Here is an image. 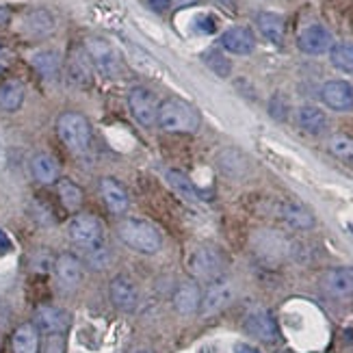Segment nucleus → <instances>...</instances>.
<instances>
[{
	"instance_id": "18",
	"label": "nucleus",
	"mask_w": 353,
	"mask_h": 353,
	"mask_svg": "<svg viewBox=\"0 0 353 353\" xmlns=\"http://www.w3.org/2000/svg\"><path fill=\"white\" fill-rule=\"evenodd\" d=\"M278 214H280V219L290 225V228H295V230H310L314 228V214L305 208L301 202H293V199H288V202H282L280 208H278Z\"/></svg>"
},
{
	"instance_id": "1",
	"label": "nucleus",
	"mask_w": 353,
	"mask_h": 353,
	"mask_svg": "<svg viewBox=\"0 0 353 353\" xmlns=\"http://www.w3.org/2000/svg\"><path fill=\"white\" fill-rule=\"evenodd\" d=\"M157 124L165 132L178 134H193L202 126V115L193 104L184 102L180 98H170L159 104Z\"/></svg>"
},
{
	"instance_id": "7",
	"label": "nucleus",
	"mask_w": 353,
	"mask_h": 353,
	"mask_svg": "<svg viewBox=\"0 0 353 353\" xmlns=\"http://www.w3.org/2000/svg\"><path fill=\"white\" fill-rule=\"evenodd\" d=\"M128 109L132 117L139 121L143 128H150L157 124L159 115V102L157 96L148 87H132L128 94Z\"/></svg>"
},
{
	"instance_id": "41",
	"label": "nucleus",
	"mask_w": 353,
	"mask_h": 353,
	"mask_svg": "<svg viewBox=\"0 0 353 353\" xmlns=\"http://www.w3.org/2000/svg\"><path fill=\"white\" fill-rule=\"evenodd\" d=\"M219 7H223V9H230V11H234V0H214Z\"/></svg>"
},
{
	"instance_id": "12",
	"label": "nucleus",
	"mask_w": 353,
	"mask_h": 353,
	"mask_svg": "<svg viewBox=\"0 0 353 353\" xmlns=\"http://www.w3.org/2000/svg\"><path fill=\"white\" fill-rule=\"evenodd\" d=\"M35 327L39 330V334H48V336H57V334H63L72 319L70 312L63 308H57V305H39L35 310Z\"/></svg>"
},
{
	"instance_id": "15",
	"label": "nucleus",
	"mask_w": 353,
	"mask_h": 353,
	"mask_svg": "<svg viewBox=\"0 0 353 353\" xmlns=\"http://www.w3.org/2000/svg\"><path fill=\"white\" fill-rule=\"evenodd\" d=\"M109 295H111L113 305L121 312H132L137 308V303H139V290H137L134 282L128 280L126 275H117L111 282Z\"/></svg>"
},
{
	"instance_id": "37",
	"label": "nucleus",
	"mask_w": 353,
	"mask_h": 353,
	"mask_svg": "<svg viewBox=\"0 0 353 353\" xmlns=\"http://www.w3.org/2000/svg\"><path fill=\"white\" fill-rule=\"evenodd\" d=\"M11 252H13V241H11V236L5 232V230L0 228V256H7Z\"/></svg>"
},
{
	"instance_id": "9",
	"label": "nucleus",
	"mask_w": 353,
	"mask_h": 353,
	"mask_svg": "<svg viewBox=\"0 0 353 353\" xmlns=\"http://www.w3.org/2000/svg\"><path fill=\"white\" fill-rule=\"evenodd\" d=\"M321 288L332 299L353 297V267H334L327 269L321 278Z\"/></svg>"
},
{
	"instance_id": "40",
	"label": "nucleus",
	"mask_w": 353,
	"mask_h": 353,
	"mask_svg": "<svg viewBox=\"0 0 353 353\" xmlns=\"http://www.w3.org/2000/svg\"><path fill=\"white\" fill-rule=\"evenodd\" d=\"M234 353H260L258 349L250 347V345H236L234 347Z\"/></svg>"
},
{
	"instance_id": "31",
	"label": "nucleus",
	"mask_w": 353,
	"mask_h": 353,
	"mask_svg": "<svg viewBox=\"0 0 353 353\" xmlns=\"http://www.w3.org/2000/svg\"><path fill=\"white\" fill-rule=\"evenodd\" d=\"M202 61H204L206 68L210 72H214V74L219 76V79H228V76L232 74V63H230V59L221 50H217V48L206 50L202 54Z\"/></svg>"
},
{
	"instance_id": "23",
	"label": "nucleus",
	"mask_w": 353,
	"mask_h": 353,
	"mask_svg": "<svg viewBox=\"0 0 353 353\" xmlns=\"http://www.w3.org/2000/svg\"><path fill=\"white\" fill-rule=\"evenodd\" d=\"M297 124L303 132L308 134H321L327 128V115L312 104H303L297 111Z\"/></svg>"
},
{
	"instance_id": "34",
	"label": "nucleus",
	"mask_w": 353,
	"mask_h": 353,
	"mask_svg": "<svg viewBox=\"0 0 353 353\" xmlns=\"http://www.w3.org/2000/svg\"><path fill=\"white\" fill-rule=\"evenodd\" d=\"M195 30L202 35H212L214 30H217V20L212 18V15H197L195 18Z\"/></svg>"
},
{
	"instance_id": "32",
	"label": "nucleus",
	"mask_w": 353,
	"mask_h": 353,
	"mask_svg": "<svg viewBox=\"0 0 353 353\" xmlns=\"http://www.w3.org/2000/svg\"><path fill=\"white\" fill-rule=\"evenodd\" d=\"M327 150L336 159L353 165V139H351V137H343V134L332 137L330 143H327Z\"/></svg>"
},
{
	"instance_id": "44",
	"label": "nucleus",
	"mask_w": 353,
	"mask_h": 353,
	"mask_svg": "<svg viewBox=\"0 0 353 353\" xmlns=\"http://www.w3.org/2000/svg\"><path fill=\"white\" fill-rule=\"evenodd\" d=\"M137 353H152V351H148V349H141V351H137Z\"/></svg>"
},
{
	"instance_id": "39",
	"label": "nucleus",
	"mask_w": 353,
	"mask_h": 353,
	"mask_svg": "<svg viewBox=\"0 0 353 353\" xmlns=\"http://www.w3.org/2000/svg\"><path fill=\"white\" fill-rule=\"evenodd\" d=\"M9 20H11V11H9L7 7L0 5V26H5Z\"/></svg>"
},
{
	"instance_id": "24",
	"label": "nucleus",
	"mask_w": 353,
	"mask_h": 353,
	"mask_svg": "<svg viewBox=\"0 0 353 353\" xmlns=\"http://www.w3.org/2000/svg\"><path fill=\"white\" fill-rule=\"evenodd\" d=\"M13 353H39V330L35 323H22L11 336Z\"/></svg>"
},
{
	"instance_id": "6",
	"label": "nucleus",
	"mask_w": 353,
	"mask_h": 353,
	"mask_svg": "<svg viewBox=\"0 0 353 353\" xmlns=\"http://www.w3.org/2000/svg\"><path fill=\"white\" fill-rule=\"evenodd\" d=\"M85 52L89 57L91 63L96 65V70L100 74H104L106 79H115L121 72V61H119V54L113 46L102 39V37H89L85 41Z\"/></svg>"
},
{
	"instance_id": "11",
	"label": "nucleus",
	"mask_w": 353,
	"mask_h": 353,
	"mask_svg": "<svg viewBox=\"0 0 353 353\" xmlns=\"http://www.w3.org/2000/svg\"><path fill=\"white\" fill-rule=\"evenodd\" d=\"M54 278L59 282V286L63 290H74L79 288V284L83 282V263L79 256H74L70 252H63L54 258Z\"/></svg>"
},
{
	"instance_id": "5",
	"label": "nucleus",
	"mask_w": 353,
	"mask_h": 353,
	"mask_svg": "<svg viewBox=\"0 0 353 353\" xmlns=\"http://www.w3.org/2000/svg\"><path fill=\"white\" fill-rule=\"evenodd\" d=\"M68 236L74 245H79L83 250H94L102 245V236H104V230L98 217L94 214H76V217L70 221L68 225Z\"/></svg>"
},
{
	"instance_id": "14",
	"label": "nucleus",
	"mask_w": 353,
	"mask_h": 353,
	"mask_svg": "<svg viewBox=\"0 0 353 353\" xmlns=\"http://www.w3.org/2000/svg\"><path fill=\"white\" fill-rule=\"evenodd\" d=\"M219 43H221V48L225 52L245 57V54H252L254 52V48H256V37H254V33H252L248 26H232V28H228L225 33L219 37Z\"/></svg>"
},
{
	"instance_id": "33",
	"label": "nucleus",
	"mask_w": 353,
	"mask_h": 353,
	"mask_svg": "<svg viewBox=\"0 0 353 353\" xmlns=\"http://www.w3.org/2000/svg\"><path fill=\"white\" fill-rule=\"evenodd\" d=\"M70 76L76 83H89L91 70H89L87 61L83 57H72V61H70Z\"/></svg>"
},
{
	"instance_id": "3",
	"label": "nucleus",
	"mask_w": 353,
	"mask_h": 353,
	"mask_svg": "<svg viewBox=\"0 0 353 353\" xmlns=\"http://www.w3.org/2000/svg\"><path fill=\"white\" fill-rule=\"evenodd\" d=\"M57 134L72 152L81 154L91 145V124L83 113L68 111L57 119Z\"/></svg>"
},
{
	"instance_id": "8",
	"label": "nucleus",
	"mask_w": 353,
	"mask_h": 353,
	"mask_svg": "<svg viewBox=\"0 0 353 353\" xmlns=\"http://www.w3.org/2000/svg\"><path fill=\"white\" fill-rule=\"evenodd\" d=\"M234 299V286L228 280H214L206 288V293L202 295V303H199V312L202 316H212L228 308Z\"/></svg>"
},
{
	"instance_id": "19",
	"label": "nucleus",
	"mask_w": 353,
	"mask_h": 353,
	"mask_svg": "<svg viewBox=\"0 0 353 353\" xmlns=\"http://www.w3.org/2000/svg\"><path fill=\"white\" fill-rule=\"evenodd\" d=\"M30 174L39 184H57L61 178V165L52 154H46V152H37V154L30 159Z\"/></svg>"
},
{
	"instance_id": "42",
	"label": "nucleus",
	"mask_w": 353,
	"mask_h": 353,
	"mask_svg": "<svg viewBox=\"0 0 353 353\" xmlns=\"http://www.w3.org/2000/svg\"><path fill=\"white\" fill-rule=\"evenodd\" d=\"M176 3H178L180 7H189V5H195L197 0H176Z\"/></svg>"
},
{
	"instance_id": "13",
	"label": "nucleus",
	"mask_w": 353,
	"mask_h": 353,
	"mask_svg": "<svg viewBox=\"0 0 353 353\" xmlns=\"http://www.w3.org/2000/svg\"><path fill=\"white\" fill-rule=\"evenodd\" d=\"M297 46H299L301 52L316 57V54L330 52V48L334 46V37L323 24H310L299 33Z\"/></svg>"
},
{
	"instance_id": "30",
	"label": "nucleus",
	"mask_w": 353,
	"mask_h": 353,
	"mask_svg": "<svg viewBox=\"0 0 353 353\" xmlns=\"http://www.w3.org/2000/svg\"><path fill=\"white\" fill-rule=\"evenodd\" d=\"M165 178H167V182L172 184V187L184 197V199H189V202H197L199 199V191L195 189V184L191 182V178L184 174V172H180V170H170L165 174Z\"/></svg>"
},
{
	"instance_id": "17",
	"label": "nucleus",
	"mask_w": 353,
	"mask_h": 353,
	"mask_svg": "<svg viewBox=\"0 0 353 353\" xmlns=\"http://www.w3.org/2000/svg\"><path fill=\"white\" fill-rule=\"evenodd\" d=\"M245 330L265 343H273L278 339V323L267 310H252L245 316Z\"/></svg>"
},
{
	"instance_id": "27",
	"label": "nucleus",
	"mask_w": 353,
	"mask_h": 353,
	"mask_svg": "<svg viewBox=\"0 0 353 353\" xmlns=\"http://www.w3.org/2000/svg\"><path fill=\"white\" fill-rule=\"evenodd\" d=\"M57 191H59L61 204H63L70 212H76V210L83 206V199H85L83 189L74 180H70V178H59L57 180Z\"/></svg>"
},
{
	"instance_id": "22",
	"label": "nucleus",
	"mask_w": 353,
	"mask_h": 353,
	"mask_svg": "<svg viewBox=\"0 0 353 353\" xmlns=\"http://www.w3.org/2000/svg\"><path fill=\"white\" fill-rule=\"evenodd\" d=\"M256 24L267 41L275 43V46H282V41H284V18L282 15L271 13V11H260L256 15Z\"/></svg>"
},
{
	"instance_id": "35",
	"label": "nucleus",
	"mask_w": 353,
	"mask_h": 353,
	"mask_svg": "<svg viewBox=\"0 0 353 353\" xmlns=\"http://www.w3.org/2000/svg\"><path fill=\"white\" fill-rule=\"evenodd\" d=\"M269 113L275 119H284L288 115V104H286V100L280 94L271 98V102H269Z\"/></svg>"
},
{
	"instance_id": "4",
	"label": "nucleus",
	"mask_w": 353,
	"mask_h": 353,
	"mask_svg": "<svg viewBox=\"0 0 353 353\" xmlns=\"http://www.w3.org/2000/svg\"><path fill=\"white\" fill-rule=\"evenodd\" d=\"M187 267L193 278L202 282H214L221 280V273L225 269V258L221 250L214 248V245H199V248L191 252Z\"/></svg>"
},
{
	"instance_id": "25",
	"label": "nucleus",
	"mask_w": 353,
	"mask_h": 353,
	"mask_svg": "<svg viewBox=\"0 0 353 353\" xmlns=\"http://www.w3.org/2000/svg\"><path fill=\"white\" fill-rule=\"evenodd\" d=\"M30 65L46 81H54L61 72V57L54 50H39L30 57Z\"/></svg>"
},
{
	"instance_id": "29",
	"label": "nucleus",
	"mask_w": 353,
	"mask_h": 353,
	"mask_svg": "<svg viewBox=\"0 0 353 353\" xmlns=\"http://www.w3.org/2000/svg\"><path fill=\"white\" fill-rule=\"evenodd\" d=\"M330 61L336 70L353 74V41H339L330 48Z\"/></svg>"
},
{
	"instance_id": "21",
	"label": "nucleus",
	"mask_w": 353,
	"mask_h": 353,
	"mask_svg": "<svg viewBox=\"0 0 353 353\" xmlns=\"http://www.w3.org/2000/svg\"><path fill=\"white\" fill-rule=\"evenodd\" d=\"M54 30V18L46 9H33L24 13L22 18V33L28 37H46Z\"/></svg>"
},
{
	"instance_id": "36",
	"label": "nucleus",
	"mask_w": 353,
	"mask_h": 353,
	"mask_svg": "<svg viewBox=\"0 0 353 353\" xmlns=\"http://www.w3.org/2000/svg\"><path fill=\"white\" fill-rule=\"evenodd\" d=\"M106 258H109V256H106V250L102 248V245H100V248L89 250V263L94 267H98V269H102L106 265Z\"/></svg>"
},
{
	"instance_id": "26",
	"label": "nucleus",
	"mask_w": 353,
	"mask_h": 353,
	"mask_svg": "<svg viewBox=\"0 0 353 353\" xmlns=\"http://www.w3.org/2000/svg\"><path fill=\"white\" fill-rule=\"evenodd\" d=\"M26 98L24 85L20 81H7L0 85V109L7 113H15L22 109Z\"/></svg>"
},
{
	"instance_id": "43",
	"label": "nucleus",
	"mask_w": 353,
	"mask_h": 353,
	"mask_svg": "<svg viewBox=\"0 0 353 353\" xmlns=\"http://www.w3.org/2000/svg\"><path fill=\"white\" fill-rule=\"evenodd\" d=\"M0 68H3V48H0Z\"/></svg>"
},
{
	"instance_id": "28",
	"label": "nucleus",
	"mask_w": 353,
	"mask_h": 353,
	"mask_svg": "<svg viewBox=\"0 0 353 353\" xmlns=\"http://www.w3.org/2000/svg\"><path fill=\"white\" fill-rule=\"evenodd\" d=\"M219 167L221 172L230 178H241L248 174V159H245L239 150H225L219 157Z\"/></svg>"
},
{
	"instance_id": "38",
	"label": "nucleus",
	"mask_w": 353,
	"mask_h": 353,
	"mask_svg": "<svg viewBox=\"0 0 353 353\" xmlns=\"http://www.w3.org/2000/svg\"><path fill=\"white\" fill-rule=\"evenodd\" d=\"M172 3H174V0H148V5L154 9L157 13H165L167 9L172 7Z\"/></svg>"
},
{
	"instance_id": "20",
	"label": "nucleus",
	"mask_w": 353,
	"mask_h": 353,
	"mask_svg": "<svg viewBox=\"0 0 353 353\" xmlns=\"http://www.w3.org/2000/svg\"><path fill=\"white\" fill-rule=\"evenodd\" d=\"M199 303H202V290L195 282H182L174 293V308L176 312L189 316L199 312Z\"/></svg>"
},
{
	"instance_id": "2",
	"label": "nucleus",
	"mask_w": 353,
	"mask_h": 353,
	"mask_svg": "<svg viewBox=\"0 0 353 353\" xmlns=\"http://www.w3.org/2000/svg\"><path fill=\"white\" fill-rule=\"evenodd\" d=\"M117 236L126 248L139 252V254H145V256L157 254L163 248V236L159 230L150 221L139 219V217L121 219L117 223Z\"/></svg>"
},
{
	"instance_id": "16",
	"label": "nucleus",
	"mask_w": 353,
	"mask_h": 353,
	"mask_svg": "<svg viewBox=\"0 0 353 353\" xmlns=\"http://www.w3.org/2000/svg\"><path fill=\"white\" fill-rule=\"evenodd\" d=\"M100 197L104 206L109 208L113 214H124L130 206V197L128 191L121 187L115 178H102L100 180Z\"/></svg>"
},
{
	"instance_id": "10",
	"label": "nucleus",
	"mask_w": 353,
	"mask_h": 353,
	"mask_svg": "<svg viewBox=\"0 0 353 353\" xmlns=\"http://www.w3.org/2000/svg\"><path fill=\"white\" fill-rule=\"evenodd\" d=\"M321 100L330 111L349 113L353 111V85L347 81H327L321 87Z\"/></svg>"
}]
</instances>
